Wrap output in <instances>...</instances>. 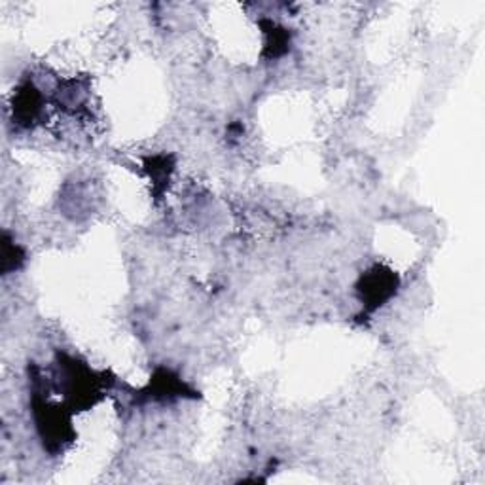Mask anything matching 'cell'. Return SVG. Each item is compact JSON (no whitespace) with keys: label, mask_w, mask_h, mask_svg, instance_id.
Wrapping results in <instances>:
<instances>
[{"label":"cell","mask_w":485,"mask_h":485,"mask_svg":"<svg viewBox=\"0 0 485 485\" xmlns=\"http://www.w3.org/2000/svg\"><path fill=\"white\" fill-rule=\"evenodd\" d=\"M384 271V268H374L372 271L366 273V277H362V283L358 287L362 302L366 300L368 304H374V307L384 304L391 294L392 288L396 287V277L391 271Z\"/></svg>","instance_id":"6da1fadb"}]
</instances>
